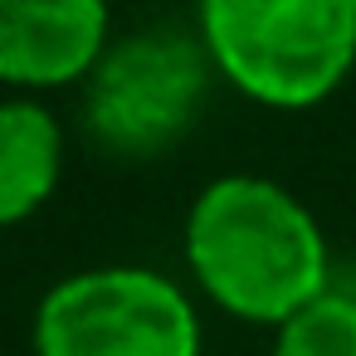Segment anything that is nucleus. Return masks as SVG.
<instances>
[{
  "label": "nucleus",
  "instance_id": "f257e3e1",
  "mask_svg": "<svg viewBox=\"0 0 356 356\" xmlns=\"http://www.w3.org/2000/svg\"><path fill=\"white\" fill-rule=\"evenodd\" d=\"M181 249L195 288L254 327H283L332 288V249L317 215L288 186L254 171L200 186Z\"/></svg>",
  "mask_w": 356,
  "mask_h": 356
},
{
  "label": "nucleus",
  "instance_id": "f03ea898",
  "mask_svg": "<svg viewBox=\"0 0 356 356\" xmlns=\"http://www.w3.org/2000/svg\"><path fill=\"white\" fill-rule=\"evenodd\" d=\"M195 35L249 103L307 113L356 69V0H200Z\"/></svg>",
  "mask_w": 356,
  "mask_h": 356
},
{
  "label": "nucleus",
  "instance_id": "7ed1b4c3",
  "mask_svg": "<svg viewBox=\"0 0 356 356\" xmlns=\"http://www.w3.org/2000/svg\"><path fill=\"white\" fill-rule=\"evenodd\" d=\"M215 64L195 30L156 25L108 40L83 79V127L122 161H152L186 142L210 98Z\"/></svg>",
  "mask_w": 356,
  "mask_h": 356
},
{
  "label": "nucleus",
  "instance_id": "20e7f679",
  "mask_svg": "<svg viewBox=\"0 0 356 356\" xmlns=\"http://www.w3.org/2000/svg\"><path fill=\"white\" fill-rule=\"evenodd\" d=\"M35 356H200L191 293L142 264H98L59 278L35 307Z\"/></svg>",
  "mask_w": 356,
  "mask_h": 356
},
{
  "label": "nucleus",
  "instance_id": "39448f33",
  "mask_svg": "<svg viewBox=\"0 0 356 356\" xmlns=\"http://www.w3.org/2000/svg\"><path fill=\"white\" fill-rule=\"evenodd\" d=\"M108 40V0H0V83L30 98L83 83Z\"/></svg>",
  "mask_w": 356,
  "mask_h": 356
},
{
  "label": "nucleus",
  "instance_id": "423d86ee",
  "mask_svg": "<svg viewBox=\"0 0 356 356\" xmlns=\"http://www.w3.org/2000/svg\"><path fill=\"white\" fill-rule=\"evenodd\" d=\"M64 122L30 93L0 98V229L25 225L64 181Z\"/></svg>",
  "mask_w": 356,
  "mask_h": 356
},
{
  "label": "nucleus",
  "instance_id": "0eeeda50",
  "mask_svg": "<svg viewBox=\"0 0 356 356\" xmlns=\"http://www.w3.org/2000/svg\"><path fill=\"white\" fill-rule=\"evenodd\" d=\"M268 356H356V293L327 288L317 302L273 327Z\"/></svg>",
  "mask_w": 356,
  "mask_h": 356
}]
</instances>
